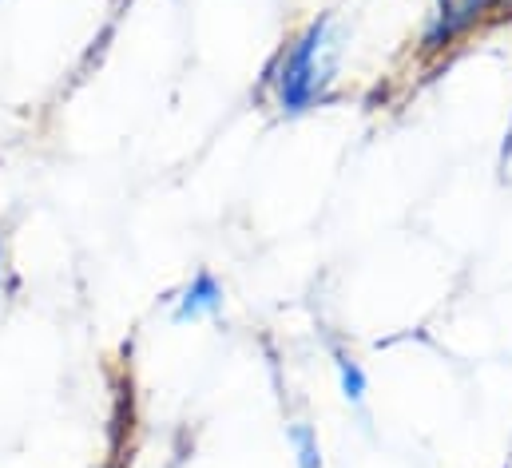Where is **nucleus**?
Returning a JSON list of instances; mask_svg holds the SVG:
<instances>
[{"label": "nucleus", "mask_w": 512, "mask_h": 468, "mask_svg": "<svg viewBox=\"0 0 512 468\" xmlns=\"http://www.w3.org/2000/svg\"><path fill=\"white\" fill-rule=\"evenodd\" d=\"M219 306H223V286L215 282V274L199 270V274L187 282V290L179 294V302H175V322H191V318L215 314Z\"/></svg>", "instance_id": "obj_3"}, {"label": "nucleus", "mask_w": 512, "mask_h": 468, "mask_svg": "<svg viewBox=\"0 0 512 468\" xmlns=\"http://www.w3.org/2000/svg\"><path fill=\"white\" fill-rule=\"evenodd\" d=\"M512 16V0H441L437 4V28L429 36L433 48H441L445 40L485 24V20H505Z\"/></svg>", "instance_id": "obj_2"}, {"label": "nucleus", "mask_w": 512, "mask_h": 468, "mask_svg": "<svg viewBox=\"0 0 512 468\" xmlns=\"http://www.w3.org/2000/svg\"><path fill=\"white\" fill-rule=\"evenodd\" d=\"M0 274H4V242H0Z\"/></svg>", "instance_id": "obj_6"}, {"label": "nucleus", "mask_w": 512, "mask_h": 468, "mask_svg": "<svg viewBox=\"0 0 512 468\" xmlns=\"http://www.w3.org/2000/svg\"><path fill=\"white\" fill-rule=\"evenodd\" d=\"M338 381H342L346 401H362V397H366V373H362V365H358L354 357H346V353H338Z\"/></svg>", "instance_id": "obj_5"}, {"label": "nucleus", "mask_w": 512, "mask_h": 468, "mask_svg": "<svg viewBox=\"0 0 512 468\" xmlns=\"http://www.w3.org/2000/svg\"><path fill=\"white\" fill-rule=\"evenodd\" d=\"M334 80V40H330V16L310 20L278 56L274 68V92L282 112L298 116L314 108Z\"/></svg>", "instance_id": "obj_1"}, {"label": "nucleus", "mask_w": 512, "mask_h": 468, "mask_svg": "<svg viewBox=\"0 0 512 468\" xmlns=\"http://www.w3.org/2000/svg\"><path fill=\"white\" fill-rule=\"evenodd\" d=\"M290 445L298 453V468H322V453H318V437L310 425H290Z\"/></svg>", "instance_id": "obj_4"}]
</instances>
